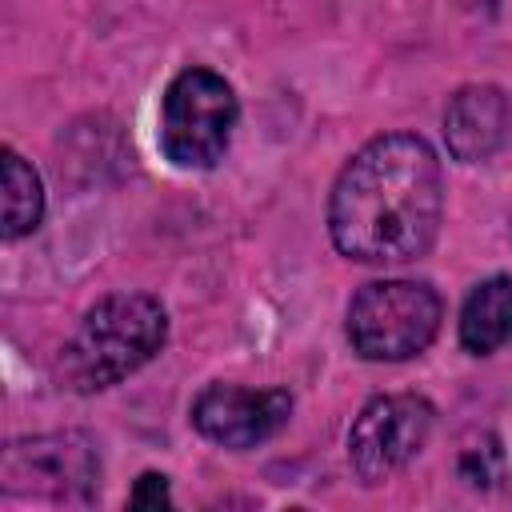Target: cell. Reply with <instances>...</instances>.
I'll return each instance as SVG.
<instances>
[{
  "label": "cell",
  "mask_w": 512,
  "mask_h": 512,
  "mask_svg": "<svg viewBox=\"0 0 512 512\" xmlns=\"http://www.w3.org/2000/svg\"><path fill=\"white\" fill-rule=\"evenodd\" d=\"M444 216V172L424 136L368 140L328 192V236L356 264H408L424 256Z\"/></svg>",
  "instance_id": "6da1fadb"
},
{
  "label": "cell",
  "mask_w": 512,
  "mask_h": 512,
  "mask_svg": "<svg viewBox=\"0 0 512 512\" xmlns=\"http://www.w3.org/2000/svg\"><path fill=\"white\" fill-rule=\"evenodd\" d=\"M168 340V312L148 292H112L96 300L76 332L56 352V384L92 396L116 388L132 372H140Z\"/></svg>",
  "instance_id": "7a4b0ae2"
},
{
  "label": "cell",
  "mask_w": 512,
  "mask_h": 512,
  "mask_svg": "<svg viewBox=\"0 0 512 512\" xmlns=\"http://www.w3.org/2000/svg\"><path fill=\"white\" fill-rule=\"evenodd\" d=\"M444 320V300L428 280H372L348 300L344 332L356 356L396 364L420 356Z\"/></svg>",
  "instance_id": "3957f363"
},
{
  "label": "cell",
  "mask_w": 512,
  "mask_h": 512,
  "mask_svg": "<svg viewBox=\"0 0 512 512\" xmlns=\"http://www.w3.org/2000/svg\"><path fill=\"white\" fill-rule=\"evenodd\" d=\"M240 104L232 84L212 68H184L160 100V152L184 172H204L224 160Z\"/></svg>",
  "instance_id": "277c9868"
},
{
  "label": "cell",
  "mask_w": 512,
  "mask_h": 512,
  "mask_svg": "<svg viewBox=\"0 0 512 512\" xmlns=\"http://www.w3.org/2000/svg\"><path fill=\"white\" fill-rule=\"evenodd\" d=\"M436 408L420 392H388L360 408L348 428V464L360 484H384L404 472L428 444Z\"/></svg>",
  "instance_id": "5b68a950"
},
{
  "label": "cell",
  "mask_w": 512,
  "mask_h": 512,
  "mask_svg": "<svg viewBox=\"0 0 512 512\" xmlns=\"http://www.w3.org/2000/svg\"><path fill=\"white\" fill-rule=\"evenodd\" d=\"M100 488V456L76 432L16 440L4 452V492L28 500L84 504Z\"/></svg>",
  "instance_id": "8992f818"
},
{
  "label": "cell",
  "mask_w": 512,
  "mask_h": 512,
  "mask_svg": "<svg viewBox=\"0 0 512 512\" xmlns=\"http://www.w3.org/2000/svg\"><path fill=\"white\" fill-rule=\"evenodd\" d=\"M292 412V396L284 388H240V384H208L192 400V424L204 440L248 452L272 440Z\"/></svg>",
  "instance_id": "52a82bcc"
},
{
  "label": "cell",
  "mask_w": 512,
  "mask_h": 512,
  "mask_svg": "<svg viewBox=\"0 0 512 512\" xmlns=\"http://www.w3.org/2000/svg\"><path fill=\"white\" fill-rule=\"evenodd\" d=\"M512 124L508 96L496 84H464L448 108H444V144L448 156L460 164H480L488 160Z\"/></svg>",
  "instance_id": "ba28073f"
},
{
  "label": "cell",
  "mask_w": 512,
  "mask_h": 512,
  "mask_svg": "<svg viewBox=\"0 0 512 512\" xmlns=\"http://www.w3.org/2000/svg\"><path fill=\"white\" fill-rule=\"evenodd\" d=\"M512 340V276L480 280L460 308V348L492 356Z\"/></svg>",
  "instance_id": "9c48e42d"
},
{
  "label": "cell",
  "mask_w": 512,
  "mask_h": 512,
  "mask_svg": "<svg viewBox=\"0 0 512 512\" xmlns=\"http://www.w3.org/2000/svg\"><path fill=\"white\" fill-rule=\"evenodd\" d=\"M0 184H4V224H0V236L4 240H20V236L36 232L40 220H44V184H40L36 168L16 148L0 152Z\"/></svg>",
  "instance_id": "30bf717a"
},
{
  "label": "cell",
  "mask_w": 512,
  "mask_h": 512,
  "mask_svg": "<svg viewBox=\"0 0 512 512\" xmlns=\"http://www.w3.org/2000/svg\"><path fill=\"white\" fill-rule=\"evenodd\" d=\"M504 476H508V460L496 436H480L460 452V480H468L472 488H488L492 480H504Z\"/></svg>",
  "instance_id": "8fae6325"
},
{
  "label": "cell",
  "mask_w": 512,
  "mask_h": 512,
  "mask_svg": "<svg viewBox=\"0 0 512 512\" xmlns=\"http://www.w3.org/2000/svg\"><path fill=\"white\" fill-rule=\"evenodd\" d=\"M132 508H172V492H168V476L160 472H144L128 496Z\"/></svg>",
  "instance_id": "7c38bea8"
}]
</instances>
